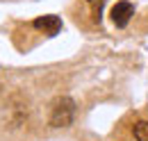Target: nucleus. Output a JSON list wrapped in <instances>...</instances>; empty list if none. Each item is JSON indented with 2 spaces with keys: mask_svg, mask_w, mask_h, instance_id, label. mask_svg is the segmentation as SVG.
Returning <instances> with one entry per match:
<instances>
[{
  "mask_svg": "<svg viewBox=\"0 0 148 141\" xmlns=\"http://www.w3.org/2000/svg\"><path fill=\"white\" fill-rule=\"evenodd\" d=\"M132 16H134V7H132V2H128V0H121V2H116L112 7V21H114L116 27H125Z\"/></svg>",
  "mask_w": 148,
  "mask_h": 141,
  "instance_id": "f03ea898",
  "label": "nucleus"
},
{
  "mask_svg": "<svg viewBox=\"0 0 148 141\" xmlns=\"http://www.w3.org/2000/svg\"><path fill=\"white\" fill-rule=\"evenodd\" d=\"M132 134L137 141H148V121H137L132 125Z\"/></svg>",
  "mask_w": 148,
  "mask_h": 141,
  "instance_id": "20e7f679",
  "label": "nucleus"
},
{
  "mask_svg": "<svg viewBox=\"0 0 148 141\" xmlns=\"http://www.w3.org/2000/svg\"><path fill=\"white\" fill-rule=\"evenodd\" d=\"M32 25L37 27L39 32H43V34L55 36V34H59V30H62V18H59V16H53V14H48V16L34 18V23H32Z\"/></svg>",
  "mask_w": 148,
  "mask_h": 141,
  "instance_id": "7ed1b4c3",
  "label": "nucleus"
},
{
  "mask_svg": "<svg viewBox=\"0 0 148 141\" xmlns=\"http://www.w3.org/2000/svg\"><path fill=\"white\" fill-rule=\"evenodd\" d=\"M87 5L91 7L93 18H96V21H100V12H103V5H105V0H87Z\"/></svg>",
  "mask_w": 148,
  "mask_h": 141,
  "instance_id": "39448f33",
  "label": "nucleus"
},
{
  "mask_svg": "<svg viewBox=\"0 0 148 141\" xmlns=\"http://www.w3.org/2000/svg\"><path fill=\"white\" fill-rule=\"evenodd\" d=\"M75 116V103L71 98H57L50 107V125L53 127H66L73 123Z\"/></svg>",
  "mask_w": 148,
  "mask_h": 141,
  "instance_id": "f257e3e1",
  "label": "nucleus"
}]
</instances>
